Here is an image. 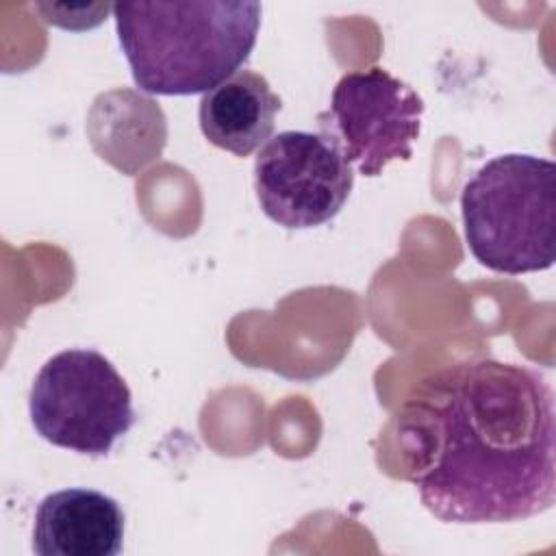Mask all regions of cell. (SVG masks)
<instances>
[{"label": "cell", "mask_w": 556, "mask_h": 556, "mask_svg": "<svg viewBox=\"0 0 556 556\" xmlns=\"http://www.w3.org/2000/svg\"><path fill=\"white\" fill-rule=\"evenodd\" d=\"M258 2H117L113 17L135 85L154 96L206 93L254 50Z\"/></svg>", "instance_id": "obj_2"}, {"label": "cell", "mask_w": 556, "mask_h": 556, "mask_svg": "<svg viewBox=\"0 0 556 556\" xmlns=\"http://www.w3.org/2000/svg\"><path fill=\"white\" fill-rule=\"evenodd\" d=\"M424 100L382 67L348 72L317 115L328 137L363 176H378L391 161H408L421 132Z\"/></svg>", "instance_id": "obj_5"}, {"label": "cell", "mask_w": 556, "mask_h": 556, "mask_svg": "<svg viewBox=\"0 0 556 556\" xmlns=\"http://www.w3.org/2000/svg\"><path fill=\"white\" fill-rule=\"evenodd\" d=\"M28 413L41 439L87 456H106L137 419L126 380L89 348L63 350L41 365Z\"/></svg>", "instance_id": "obj_4"}, {"label": "cell", "mask_w": 556, "mask_h": 556, "mask_svg": "<svg viewBox=\"0 0 556 556\" xmlns=\"http://www.w3.org/2000/svg\"><path fill=\"white\" fill-rule=\"evenodd\" d=\"M352 187V165L321 132H278L254 161L258 204L271 222L289 230L330 222L348 202Z\"/></svg>", "instance_id": "obj_6"}, {"label": "cell", "mask_w": 556, "mask_h": 556, "mask_svg": "<svg viewBox=\"0 0 556 556\" xmlns=\"http://www.w3.org/2000/svg\"><path fill=\"white\" fill-rule=\"evenodd\" d=\"M397 430L421 504L447 523H510L556 500L554 391L528 365L465 361L426 378Z\"/></svg>", "instance_id": "obj_1"}, {"label": "cell", "mask_w": 556, "mask_h": 556, "mask_svg": "<svg viewBox=\"0 0 556 556\" xmlns=\"http://www.w3.org/2000/svg\"><path fill=\"white\" fill-rule=\"evenodd\" d=\"M124 547V510L96 489L48 493L35 510L33 552L39 556H117Z\"/></svg>", "instance_id": "obj_7"}, {"label": "cell", "mask_w": 556, "mask_h": 556, "mask_svg": "<svg viewBox=\"0 0 556 556\" xmlns=\"http://www.w3.org/2000/svg\"><path fill=\"white\" fill-rule=\"evenodd\" d=\"M465 241L491 271L519 276L554 265L556 165L534 154L486 161L460 191Z\"/></svg>", "instance_id": "obj_3"}, {"label": "cell", "mask_w": 556, "mask_h": 556, "mask_svg": "<svg viewBox=\"0 0 556 556\" xmlns=\"http://www.w3.org/2000/svg\"><path fill=\"white\" fill-rule=\"evenodd\" d=\"M278 111L280 98L267 78L239 70L202 96L198 122L208 143L235 156H248L271 137Z\"/></svg>", "instance_id": "obj_8"}]
</instances>
